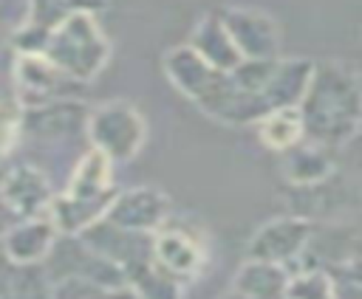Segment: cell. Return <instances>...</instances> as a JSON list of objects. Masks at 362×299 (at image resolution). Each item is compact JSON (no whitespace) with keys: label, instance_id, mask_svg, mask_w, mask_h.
<instances>
[{"label":"cell","instance_id":"6da1fadb","mask_svg":"<svg viewBox=\"0 0 362 299\" xmlns=\"http://www.w3.org/2000/svg\"><path fill=\"white\" fill-rule=\"evenodd\" d=\"M297 110L308 141L342 150L362 135V76L337 59L314 62Z\"/></svg>","mask_w":362,"mask_h":299},{"label":"cell","instance_id":"7a4b0ae2","mask_svg":"<svg viewBox=\"0 0 362 299\" xmlns=\"http://www.w3.org/2000/svg\"><path fill=\"white\" fill-rule=\"evenodd\" d=\"M40 54L74 82L88 85L105 71L110 59V42L96 14L74 11L48 28Z\"/></svg>","mask_w":362,"mask_h":299},{"label":"cell","instance_id":"3957f363","mask_svg":"<svg viewBox=\"0 0 362 299\" xmlns=\"http://www.w3.org/2000/svg\"><path fill=\"white\" fill-rule=\"evenodd\" d=\"M88 147L102 152L113 166L136 158L147 138V121L130 102H105L88 113Z\"/></svg>","mask_w":362,"mask_h":299},{"label":"cell","instance_id":"277c9868","mask_svg":"<svg viewBox=\"0 0 362 299\" xmlns=\"http://www.w3.org/2000/svg\"><path fill=\"white\" fill-rule=\"evenodd\" d=\"M161 68H164V76L170 79V85L181 96H187L198 110H204L209 118H215V113L221 110V104L229 93V73L206 65L189 45H173L164 54Z\"/></svg>","mask_w":362,"mask_h":299},{"label":"cell","instance_id":"5b68a950","mask_svg":"<svg viewBox=\"0 0 362 299\" xmlns=\"http://www.w3.org/2000/svg\"><path fill=\"white\" fill-rule=\"evenodd\" d=\"M88 107L79 99H59L37 107H23L17 118V135L31 144H74L88 138Z\"/></svg>","mask_w":362,"mask_h":299},{"label":"cell","instance_id":"8992f818","mask_svg":"<svg viewBox=\"0 0 362 299\" xmlns=\"http://www.w3.org/2000/svg\"><path fill=\"white\" fill-rule=\"evenodd\" d=\"M311 240H314V223L308 217H300V214L272 217L249 237L246 257L277 262L291 271L308 254Z\"/></svg>","mask_w":362,"mask_h":299},{"label":"cell","instance_id":"52a82bcc","mask_svg":"<svg viewBox=\"0 0 362 299\" xmlns=\"http://www.w3.org/2000/svg\"><path fill=\"white\" fill-rule=\"evenodd\" d=\"M14 85H17L20 107H37V104L59 102V99H76L85 87V85L74 82L71 76H65L42 54H31V51H17Z\"/></svg>","mask_w":362,"mask_h":299},{"label":"cell","instance_id":"ba28073f","mask_svg":"<svg viewBox=\"0 0 362 299\" xmlns=\"http://www.w3.org/2000/svg\"><path fill=\"white\" fill-rule=\"evenodd\" d=\"M218 14L243 59H277L280 56L283 31L269 11L249 8V6H226Z\"/></svg>","mask_w":362,"mask_h":299},{"label":"cell","instance_id":"9c48e42d","mask_svg":"<svg viewBox=\"0 0 362 299\" xmlns=\"http://www.w3.org/2000/svg\"><path fill=\"white\" fill-rule=\"evenodd\" d=\"M153 262L181 285L192 282L206 268V243L195 228L167 220L153 234Z\"/></svg>","mask_w":362,"mask_h":299},{"label":"cell","instance_id":"30bf717a","mask_svg":"<svg viewBox=\"0 0 362 299\" xmlns=\"http://www.w3.org/2000/svg\"><path fill=\"white\" fill-rule=\"evenodd\" d=\"M79 237H82L93 251H99L105 260H110V262L124 274V279H127L133 271H139L141 265L153 262V234L119 228V226L107 223L105 217L96 220L93 226H88Z\"/></svg>","mask_w":362,"mask_h":299},{"label":"cell","instance_id":"8fae6325","mask_svg":"<svg viewBox=\"0 0 362 299\" xmlns=\"http://www.w3.org/2000/svg\"><path fill=\"white\" fill-rule=\"evenodd\" d=\"M105 220L127 231L156 234L170 220V197L158 186H133L116 192Z\"/></svg>","mask_w":362,"mask_h":299},{"label":"cell","instance_id":"7c38bea8","mask_svg":"<svg viewBox=\"0 0 362 299\" xmlns=\"http://www.w3.org/2000/svg\"><path fill=\"white\" fill-rule=\"evenodd\" d=\"M54 200L51 181L42 169L31 164H20L14 169H6L0 181V203L8 209L14 220L48 214V206Z\"/></svg>","mask_w":362,"mask_h":299},{"label":"cell","instance_id":"4fadbf2b","mask_svg":"<svg viewBox=\"0 0 362 299\" xmlns=\"http://www.w3.org/2000/svg\"><path fill=\"white\" fill-rule=\"evenodd\" d=\"M59 231L51 223L48 214H37V217H25L11 223L3 237V254L8 260V265H42L45 257L51 254L54 243H57Z\"/></svg>","mask_w":362,"mask_h":299},{"label":"cell","instance_id":"5bb4252c","mask_svg":"<svg viewBox=\"0 0 362 299\" xmlns=\"http://www.w3.org/2000/svg\"><path fill=\"white\" fill-rule=\"evenodd\" d=\"M280 172L291 189L314 186L337 172V150L303 138L291 150L280 152Z\"/></svg>","mask_w":362,"mask_h":299},{"label":"cell","instance_id":"9a60e30c","mask_svg":"<svg viewBox=\"0 0 362 299\" xmlns=\"http://www.w3.org/2000/svg\"><path fill=\"white\" fill-rule=\"evenodd\" d=\"M187 45H189L206 65H212L215 71H223V73L235 71V68L243 62V56H240V51L235 48V42H232V37H229V31H226V25H223V20H221L218 11L204 14V17L192 25Z\"/></svg>","mask_w":362,"mask_h":299},{"label":"cell","instance_id":"2e32d148","mask_svg":"<svg viewBox=\"0 0 362 299\" xmlns=\"http://www.w3.org/2000/svg\"><path fill=\"white\" fill-rule=\"evenodd\" d=\"M311 71H314V59H305V56H277L274 68H272V76L266 82V93H263L269 110L297 107L303 93H305V87H308Z\"/></svg>","mask_w":362,"mask_h":299},{"label":"cell","instance_id":"e0dca14e","mask_svg":"<svg viewBox=\"0 0 362 299\" xmlns=\"http://www.w3.org/2000/svg\"><path fill=\"white\" fill-rule=\"evenodd\" d=\"M288 268L266 260H243L240 268L232 276L235 291L252 296V299H286V285H288Z\"/></svg>","mask_w":362,"mask_h":299},{"label":"cell","instance_id":"ac0fdd59","mask_svg":"<svg viewBox=\"0 0 362 299\" xmlns=\"http://www.w3.org/2000/svg\"><path fill=\"white\" fill-rule=\"evenodd\" d=\"M255 133H257V141L266 150L277 152V155L286 152V150H291L294 144H300L305 138L303 118H300V110L297 107H280V110L266 113L255 124Z\"/></svg>","mask_w":362,"mask_h":299},{"label":"cell","instance_id":"d6986e66","mask_svg":"<svg viewBox=\"0 0 362 299\" xmlns=\"http://www.w3.org/2000/svg\"><path fill=\"white\" fill-rule=\"evenodd\" d=\"M0 279V299H51V279L42 265H8Z\"/></svg>","mask_w":362,"mask_h":299},{"label":"cell","instance_id":"ffe728a7","mask_svg":"<svg viewBox=\"0 0 362 299\" xmlns=\"http://www.w3.org/2000/svg\"><path fill=\"white\" fill-rule=\"evenodd\" d=\"M286 299H339V293H337V282L331 271L314 262V265L291 268Z\"/></svg>","mask_w":362,"mask_h":299},{"label":"cell","instance_id":"44dd1931","mask_svg":"<svg viewBox=\"0 0 362 299\" xmlns=\"http://www.w3.org/2000/svg\"><path fill=\"white\" fill-rule=\"evenodd\" d=\"M51 299H139L130 285H107L93 279H57L51 282Z\"/></svg>","mask_w":362,"mask_h":299},{"label":"cell","instance_id":"7402d4cb","mask_svg":"<svg viewBox=\"0 0 362 299\" xmlns=\"http://www.w3.org/2000/svg\"><path fill=\"white\" fill-rule=\"evenodd\" d=\"M127 285L136 291L139 299H181V282L161 271L156 262L141 265L127 276Z\"/></svg>","mask_w":362,"mask_h":299},{"label":"cell","instance_id":"603a6c76","mask_svg":"<svg viewBox=\"0 0 362 299\" xmlns=\"http://www.w3.org/2000/svg\"><path fill=\"white\" fill-rule=\"evenodd\" d=\"M34 23V0H0V39L11 42Z\"/></svg>","mask_w":362,"mask_h":299},{"label":"cell","instance_id":"cb8c5ba5","mask_svg":"<svg viewBox=\"0 0 362 299\" xmlns=\"http://www.w3.org/2000/svg\"><path fill=\"white\" fill-rule=\"evenodd\" d=\"M17 118L20 116H11L8 107L0 102V144H8V138L17 135Z\"/></svg>","mask_w":362,"mask_h":299},{"label":"cell","instance_id":"d4e9b609","mask_svg":"<svg viewBox=\"0 0 362 299\" xmlns=\"http://www.w3.org/2000/svg\"><path fill=\"white\" fill-rule=\"evenodd\" d=\"M218 299H252V296H246V293H240V291H235V288H226Z\"/></svg>","mask_w":362,"mask_h":299},{"label":"cell","instance_id":"484cf974","mask_svg":"<svg viewBox=\"0 0 362 299\" xmlns=\"http://www.w3.org/2000/svg\"><path fill=\"white\" fill-rule=\"evenodd\" d=\"M8 271V260H6V254H3V245H0V276Z\"/></svg>","mask_w":362,"mask_h":299},{"label":"cell","instance_id":"4316f807","mask_svg":"<svg viewBox=\"0 0 362 299\" xmlns=\"http://www.w3.org/2000/svg\"><path fill=\"white\" fill-rule=\"evenodd\" d=\"M3 175H6V169H3V164H0V181H3Z\"/></svg>","mask_w":362,"mask_h":299},{"label":"cell","instance_id":"83f0119b","mask_svg":"<svg viewBox=\"0 0 362 299\" xmlns=\"http://www.w3.org/2000/svg\"><path fill=\"white\" fill-rule=\"evenodd\" d=\"M0 293H3V279H0Z\"/></svg>","mask_w":362,"mask_h":299}]
</instances>
